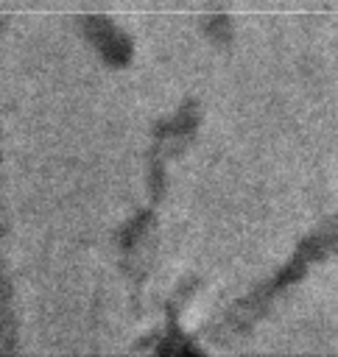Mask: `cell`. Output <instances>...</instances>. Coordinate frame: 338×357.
<instances>
[]
</instances>
